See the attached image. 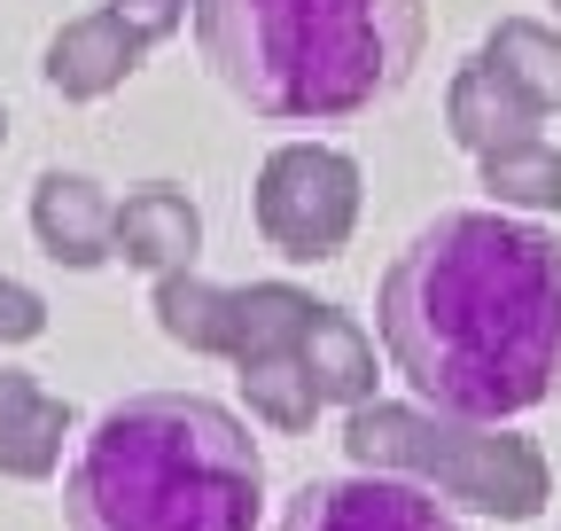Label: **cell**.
Returning <instances> with one entry per match:
<instances>
[{"label": "cell", "mask_w": 561, "mask_h": 531, "mask_svg": "<svg viewBox=\"0 0 561 531\" xmlns=\"http://www.w3.org/2000/svg\"><path fill=\"white\" fill-rule=\"evenodd\" d=\"M375 328L421 407L515 422L561 391V242L507 212H437L390 258Z\"/></svg>", "instance_id": "1"}, {"label": "cell", "mask_w": 561, "mask_h": 531, "mask_svg": "<svg viewBox=\"0 0 561 531\" xmlns=\"http://www.w3.org/2000/svg\"><path fill=\"white\" fill-rule=\"evenodd\" d=\"M70 531H257V438L203 391H133L62 477Z\"/></svg>", "instance_id": "2"}, {"label": "cell", "mask_w": 561, "mask_h": 531, "mask_svg": "<svg viewBox=\"0 0 561 531\" xmlns=\"http://www.w3.org/2000/svg\"><path fill=\"white\" fill-rule=\"evenodd\" d=\"M421 32L430 0H195L210 79L280 125L375 110L413 79Z\"/></svg>", "instance_id": "3"}, {"label": "cell", "mask_w": 561, "mask_h": 531, "mask_svg": "<svg viewBox=\"0 0 561 531\" xmlns=\"http://www.w3.org/2000/svg\"><path fill=\"white\" fill-rule=\"evenodd\" d=\"M343 453L375 477L430 485L445 508L500 516V523H530L553 500V470L523 430L437 415L421 398L413 407L405 398H359V407H343Z\"/></svg>", "instance_id": "4"}, {"label": "cell", "mask_w": 561, "mask_h": 531, "mask_svg": "<svg viewBox=\"0 0 561 531\" xmlns=\"http://www.w3.org/2000/svg\"><path fill=\"white\" fill-rule=\"evenodd\" d=\"M359 227V165L328 142H289L273 149L265 172H257V235L297 258V266H320L351 242Z\"/></svg>", "instance_id": "5"}, {"label": "cell", "mask_w": 561, "mask_h": 531, "mask_svg": "<svg viewBox=\"0 0 561 531\" xmlns=\"http://www.w3.org/2000/svg\"><path fill=\"white\" fill-rule=\"evenodd\" d=\"M273 531H460V516L430 485L359 470V477H312V485H297Z\"/></svg>", "instance_id": "6"}, {"label": "cell", "mask_w": 561, "mask_h": 531, "mask_svg": "<svg viewBox=\"0 0 561 531\" xmlns=\"http://www.w3.org/2000/svg\"><path fill=\"white\" fill-rule=\"evenodd\" d=\"M32 235L55 266L87 274V266L117 258V204L87 172H39L32 180Z\"/></svg>", "instance_id": "7"}, {"label": "cell", "mask_w": 561, "mask_h": 531, "mask_svg": "<svg viewBox=\"0 0 561 531\" xmlns=\"http://www.w3.org/2000/svg\"><path fill=\"white\" fill-rule=\"evenodd\" d=\"M538 125H546V110H538L491 55H476V63H460V71H453V87H445V133H453L468 157L538 142Z\"/></svg>", "instance_id": "8"}, {"label": "cell", "mask_w": 561, "mask_h": 531, "mask_svg": "<svg viewBox=\"0 0 561 531\" xmlns=\"http://www.w3.org/2000/svg\"><path fill=\"white\" fill-rule=\"evenodd\" d=\"M140 55H149V39H140L117 9H94V16H70L55 39H47V87L62 102H102L110 87H125L140 71Z\"/></svg>", "instance_id": "9"}, {"label": "cell", "mask_w": 561, "mask_h": 531, "mask_svg": "<svg viewBox=\"0 0 561 531\" xmlns=\"http://www.w3.org/2000/svg\"><path fill=\"white\" fill-rule=\"evenodd\" d=\"M203 250V219L172 180H149L117 204V258L140 266V274H180Z\"/></svg>", "instance_id": "10"}, {"label": "cell", "mask_w": 561, "mask_h": 531, "mask_svg": "<svg viewBox=\"0 0 561 531\" xmlns=\"http://www.w3.org/2000/svg\"><path fill=\"white\" fill-rule=\"evenodd\" d=\"M62 438H70V407H62V398L39 391L24 368H0V477H16V485L55 477Z\"/></svg>", "instance_id": "11"}, {"label": "cell", "mask_w": 561, "mask_h": 531, "mask_svg": "<svg viewBox=\"0 0 561 531\" xmlns=\"http://www.w3.org/2000/svg\"><path fill=\"white\" fill-rule=\"evenodd\" d=\"M320 297L289 290V282H250L227 290V320H219V360H273V352H297L305 344V320Z\"/></svg>", "instance_id": "12"}, {"label": "cell", "mask_w": 561, "mask_h": 531, "mask_svg": "<svg viewBox=\"0 0 561 531\" xmlns=\"http://www.w3.org/2000/svg\"><path fill=\"white\" fill-rule=\"evenodd\" d=\"M297 360L320 383V407H359V398H375V344H367V328L343 305H312Z\"/></svg>", "instance_id": "13"}, {"label": "cell", "mask_w": 561, "mask_h": 531, "mask_svg": "<svg viewBox=\"0 0 561 531\" xmlns=\"http://www.w3.org/2000/svg\"><path fill=\"white\" fill-rule=\"evenodd\" d=\"M234 383H242L250 415H257L265 430H312V415H320V383H312V368H305L297 352L242 360V368H234Z\"/></svg>", "instance_id": "14"}, {"label": "cell", "mask_w": 561, "mask_h": 531, "mask_svg": "<svg viewBox=\"0 0 561 531\" xmlns=\"http://www.w3.org/2000/svg\"><path fill=\"white\" fill-rule=\"evenodd\" d=\"M483 55L500 63V71H507L546 117L561 110V32H546V24H530V16H507L500 32L483 39Z\"/></svg>", "instance_id": "15"}, {"label": "cell", "mask_w": 561, "mask_h": 531, "mask_svg": "<svg viewBox=\"0 0 561 531\" xmlns=\"http://www.w3.org/2000/svg\"><path fill=\"white\" fill-rule=\"evenodd\" d=\"M476 165H483V188L500 195L507 212H561V149L515 142V149H491Z\"/></svg>", "instance_id": "16"}, {"label": "cell", "mask_w": 561, "mask_h": 531, "mask_svg": "<svg viewBox=\"0 0 561 531\" xmlns=\"http://www.w3.org/2000/svg\"><path fill=\"white\" fill-rule=\"evenodd\" d=\"M32 337H47V297L0 274V344H32Z\"/></svg>", "instance_id": "17"}, {"label": "cell", "mask_w": 561, "mask_h": 531, "mask_svg": "<svg viewBox=\"0 0 561 531\" xmlns=\"http://www.w3.org/2000/svg\"><path fill=\"white\" fill-rule=\"evenodd\" d=\"M110 9H117V16H125L140 39L157 47L164 32H180V24H187V9H195V0H110Z\"/></svg>", "instance_id": "18"}, {"label": "cell", "mask_w": 561, "mask_h": 531, "mask_svg": "<svg viewBox=\"0 0 561 531\" xmlns=\"http://www.w3.org/2000/svg\"><path fill=\"white\" fill-rule=\"evenodd\" d=\"M0 142H9V110H0Z\"/></svg>", "instance_id": "19"}, {"label": "cell", "mask_w": 561, "mask_h": 531, "mask_svg": "<svg viewBox=\"0 0 561 531\" xmlns=\"http://www.w3.org/2000/svg\"><path fill=\"white\" fill-rule=\"evenodd\" d=\"M553 9H561V0H553Z\"/></svg>", "instance_id": "20"}]
</instances>
